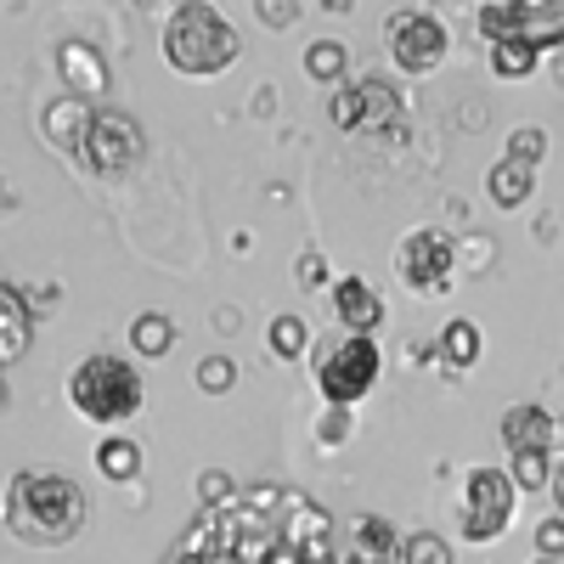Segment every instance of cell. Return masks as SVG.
<instances>
[{"mask_svg":"<svg viewBox=\"0 0 564 564\" xmlns=\"http://www.w3.org/2000/svg\"><path fill=\"white\" fill-rule=\"evenodd\" d=\"M90 520V497L68 475H45V468H23L7 486V531L23 547H68Z\"/></svg>","mask_w":564,"mask_h":564,"instance_id":"obj_1","label":"cell"},{"mask_svg":"<svg viewBox=\"0 0 564 564\" xmlns=\"http://www.w3.org/2000/svg\"><path fill=\"white\" fill-rule=\"evenodd\" d=\"M238 57H243V34L231 29L226 12L204 7V0L170 12V23H164V63H170L175 74H186V79H215V74H226Z\"/></svg>","mask_w":564,"mask_h":564,"instance_id":"obj_2","label":"cell"},{"mask_svg":"<svg viewBox=\"0 0 564 564\" xmlns=\"http://www.w3.org/2000/svg\"><path fill=\"white\" fill-rule=\"evenodd\" d=\"M68 401L79 417L102 423V430H119V423H130L141 412L148 384H141L135 361H124V356H85L68 372Z\"/></svg>","mask_w":564,"mask_h":564,"instance_id":"obj_3","label":"cell"},{"mask_svg":"<svg viewBox=\"0 0 564 564\" xmlns=\"http://www.w3.org/2000/svg\"><path fill=\"white\" fill-rule=\"evenodd\" d=\"M513 508H520V491H513L508 468L480 463L475 475L463 480V502H457V536L463 542H497L513 525Z\"/></svg>","mask_w":564,"mask_h":564,"instance_id":"obj_4","label":"cell"},{"mask_svg":"<svg viewBox=\"0 0 564 564\" xmlns=\"http://www.w3.org/2000/svg\"><path fill=\"white\" fill-rule=\"evenodd\" d=\"M379 372H384V356H379V345H372V334H345L334 350H327V361L316 367V390H322L327 406L350 412L361 395H372Z\"/></svg>","mask_w":564,"mask_h":564,"instance_id":"obj_5","label":"cell"},{"mask_svg":"<svg viewBox=\"0 0 564 564\" xmlns=\"http://www.w3.org/2000/svg\"><path fill=\"white\" fill-rule=\"evenodd\" d=\"M141 153H148V141H141V124L119 108H97V119H90L85 130V148H79V170L102 175V181H119L141 164Z\"/></svg>","mask_w":564,"mask_h":564,"instance_id":"obj_6","label":"cell"},{"mask_svg":"<svg viewBox=\"0 0 564 564\" xmlns=\"http://www.w3.org/2000/svg\"><path fill=\"white\" fill-rule=\"evenodd\" d=\"M457 271V243L446 238L441 226H417L412 238L395 249V276L417 294H446Z\"/></svg>","mask_w":564,"mask_h":564,"instance_id":"obj_7","label":"cell"},{"mask_svg":"<svg viewBox=\"0 0 564 564\" xmlns=\"http://www.w3.org/2000/svg\"><path fill=\"white\" fill-rule=\"evenodd\" d=\"M480 34L497 40H525L536 52L564 45V7L558 0H520V7H480Z\"/></svg>","mask_w":564,"mask_h":564,"instance_id":"obj_8","label":"cell"},{"mask_svg":"<svg viewBox=\"0 0 564 564\" xmlns=\"http://www.w3.org/2000/svg\"><path fill=\"white\" fill-rule=\"evenodd\" d=\"M446 52H452V34L435 12L412 7V12L390 18V57H395L401 74H435L446 63Z\"/></svg>","mask_w":564,"mask_h":564,"instance_id":"obj_9","label":"cell"},{"mask_svg":"<svg viewBox=\"0 0 564 564\" xmlns=\"http://www.w3.org/2000/svg\"><path fill=\"white\" fill-rule=\"evenodd\" d=\"M327 536H334L327 508L294 497V502H289V525L276 531L265 564H334V547H327Z\"/></svg>","mask_w":564,"mask_h":564,"instance_id":"obj_10","label":"cell"},{"mask_svg":"<svg viewBox=\"0 0 564 564\" xmlns=\"http://www.w3.org/2000/svg\"><path fill=\"white\" fill-rule=\"evenodd\" d=\"M334 124L361 135V130H395L401 124V97L390 79H345L334 90Z\"/></svg>","mask_w":564,"mask_h":564,"instance_id":"obj_11","label":"cell"},{"mask_svg":"<svg viewBox=\"0 0 564 564\" xmlns=\"http://www.w3.org/2000/svg\"><path fill=\"white\" fill-rule=\"evenodd\" d=\"M57 79H63L68 97L97 102L102 90H108V63H102L97 45H85V40H63V45H57Z\"/></svg>","mask_w":564,"mask_h":564,"instance_id":"obj_12","label":"cell"},{"mask_svg":"<svg viewBox=\"0 0 564 564\" xmlns=\"http://www.w3.org/2000/svg\"><path fill=\"white\" fill-rule=\"evenodd\" d=\"M90 119H97V108H90V102H79V97H68V90H63L57 102H45V113H40V130H45V141H52L57 153L79 159Z\"/></svg>","mask_w":564,"mask_h":564,"instance_id":"obj_13","label":"cell"},{"mask_svg":"<svg viewBox=\"0 0 564 564\" xmlns=\"http://www.w3.org/2000/svg\"><path fill=\"white\" fill-rule=\"evenodd\" d=\"M29 345H34V311L23 305L18 289H0V379L29 356Z\"/></svg>","mask_w":564,"mask_h":564,"instance_id":"obj_14","label":"cell"},{"mask_svg":"<svg viewBox=\"0 0 564 564\" xmlns=\"http://www.w3.org/2000/svg\"><path fill=\"white\" fill-rule=\"evenodd\" d=\"M345 564H401V536H395V525L379 520V513H361V520L350 525Z\"/></svg>","mask_w":564,"mask_h":564,"instance_id":"obj_15","label":"cell"},{"mask_svg":"<svg viewBox=\"0 0 564 564\" xmlns=\"http://www.w3.org/2000/svg\"><path fill=\"white\" fill-rule=\"evenodd\" d=\"M334 316L350 327V334H372V327L384 322V300H379L372 282L345 276V282H334Z\"/></svg>","mask_w":564,"mask_h":564,"instance_id":"obj_16","label":"cell"},{"mask_svg":"<svg viewBox=\"0 0 564 564\" xmlns=\"http://www.w3.org/2000/svg\"><path fill=\"white\" fill-rule=\"evenodd\" d=\"M553 430H558V423L547 417V406L520 401V406L502 412V446L508 452H547L553 446Z\"/></svg>","mask_w":564,"mask_h":564,"instance_id":"obj_17","label":"cell"},{"mask_svg":"<svg viewBox=\"0 0 564 564\" xmlns=\"http://www.w3.org/2000/svg\"><path fill=\"white\" fill-rule=\"evenodd\" d=\"M130 345H135L141 361L170 356V350H175V316H164V311H141V316L130 322Z\"/></svg>","mask_w":564,"mask_h":564,"instance_id":"obj_18","label":"cell"},{"mask_svg":"<svg viewBox=\"0 0 564 564\" xmlns=\"http://www.w3.org/2000/svg\"><path fill=\"white\" fill-rule=\"evenodd\" d=\"M536 170H525V164H513V159H502V164H491V175H486V193H491V204L497 209H520L525 198H531V181Z\"/></svg>","mask_w":564,"mask_h":564,"instance_id":"obj_19","label":"cell"},{"mask_svg":"<svg viewBox=\"0 0 564 564\" xmlns=\"http://www.w3.org/2000/svg\"><path fill=\"white\" fill-rule=\"evenodd\" d=\"M97 468H102V480L130 486V480H141V446H135L130 435H108V441L97 446Z\"/></svg>","mask_w":564,"mask_h":564,"instance_id":"obj_20","label":"cell"},{"mask_svg":"<svg viewBox=\"0 0 564 564\" xmlns=\"http://www.w3.org/2000/svg\"><path fill=\"white\" fill-rule=\"evenodd\" d=\"M345 68H350L345 40H316V45H305V74H311V79H322V85H345Z\"/></svg>","mask_w":564,"mask_h":564,"instance_id":"obj_21","label":"cell"},{"mask_svg":"<svg viewBox=\"0 0 564 564\" xmlns=\"http://www.w3.org/2000/svg\"><path fill=\"white\" fill-rule=\"evenodd\" d=\"M441 356H446L452 367H475V361H480V327L463 322V316H452L446 334H441Z\"/></svg>","mask_w":564,"mask_h":564,"instance_id":"obj_22","label":"cell"},{"mask_svg":"<svg viewBox=\"0 0 564 564\" xmlns=\"http://www.w3.org/2000/svg\"><path fill=\"white\" fill-rule=\"evenodd\" d=\"M265 345H271L282 361L305 356V345H311V327H305V316H271V327H265Z\"/></svg>","mask_w":564,"mask_h":564,"instance_id":"obj_23","label":"cell"},{"mask_svg":"<svg viewBox=\"0 0 564 564\" xmlns=\"http://www.w3.org/2000/svg\"><path fill=\"white\" fill-rule=\"evenodd\" d=\"M536 63H542V52H536V45H525V40H497L491 45V68L502 79H525Z\"/></svg>","mask_w":564,"mask_h":564,"instance_id":"obj_24","label":"cell"},{"mask_svg":"<svg viewBox=\"0 0 564 564\" xmlns=\"http://www.w3.org/2000/svg\"><path fill=\"white\" fill-rule=\"evenodd\" d=\"M508 480H513V491H542L553 480V457L547 452H513Z\"/></svg>","mask_w":564,"mask_h":564,"instance_id":"obj_25","label":"cell"},{"mask_svg":"<svg viewBox=\"0 0 564 564\" xmlns=\"http://www.w3.org/2000/svg\"><path fill=\"white\" fill-rule=\"evenodd\" d=\"M401 564H452V542L435 531H417L401 542Z\"/></svg>","mask_w":564,"mask_h":564,"instance_id":"obj_26","label":"cell"},{"mask_svg":"<svg viewBox=\"0 0 564 564\" xmlns=\"http://www.w3.org/2000/svg\"><path fill=\"white\" fill-rule=\"evenodd\" d=\"M508 159H513V164H525V170H536V164L547 159V130L520 124V130L508 135Z\"/></svg>","mask_w":564,"mask_h":564,"instance_id":"obj_27","label":"cell"},{"mask_svg":"<svg viewBox=\"0 0 564 564\" xmlns=\"http://www.w3.org/2000/svg\"><path fill=\"white\" fill-rule=\"evenodd\" d=\"M231 384H238V361L231 356H204L198 361V390L204 395H226Z\"/></svg>","mask_w":564,"mask_h":564,"instance_id":"obj_28","label":"cell"},{"mask_svg":"<svg viewBox=\"0 0 564 564\" xmlns=\"http://www.w3.org/2000/svg\"><path fill=\"white\" fill-rule=\"evenodd\" d=\"M198 497H204V508H209V513H220V508L238 502V480L220 475V468H204V475H198Z\"/></svg>","mask_w":564,"mask_h":564,"instance_id":"obj_29","label":"cell"},{"mask_svg":"<svg viewBox=\"0 0 564 564\" xmlns=\"http://www.w3.org/2000/svg\"><path fill=\"white\" fill-rule=\"evenodd\" d=\"M536 558H553V564H564V520H558V513L536 525Z\"/></svg>","mask_w":564,"mask_h":564,"instance_id":"obj_30","label":"cell"},{"mask_svg":"<svg viewBox=\"0 0 564 564\" xmlns=\"http://www.w3.org/2000/svg\"><path fill=\"white\" fill-rule=\"evenodd\" d=\"M254 18L265 29H294L300 23V7H289V0H254Z\"/></svg>","mask_w":564,"mask_h":564,"instance_id":"obj_31","label":"cell"},{"mask_svg":"<svg viewBox=\"0 0 564 564\" xmlns=\"http://www.w3.org/2000/svg\"><path fill=\"white\" fill-rule=\"evenodd\" d=\"M294 282H300L305 294H311V289H322V282H327V260H322L316 249H305V254H300V271H294Z\"/></svg>","mask_w":564,"mask_h":564,"instance_id":"obj_32","label":"cell"},{"mask_svg":"<svg viewBox=\"0 0 564 564\" xmlns=\"http://www.w3.org/2000/svg\"><path fill=\"white\" fill-rule=\"evenodd\" d=\"M345 435H350V412H339V406H334V412L322 417V430H316V441H322V446H339Z\"/></svg>","mask_w":564,"mask_h":564,"instance_id":"obj_33","label":"cell"},{"mask_svg":"<svg viewBox=\"0 0 564 564\" xmlns=\"http://www.w3.org/2000/svg\"><path fill=\"white\" fill-rule=\"evenodd\" d=\"M547 491H553V508H558V520H564V468H553V480H547Z\"/></svg>","mask_w":564,"mask_h":564,"instance_id":"obj_34","label":"cell"},{"mask_svg":"<svg viewBox=\"0 0 564 564\" xmlns=\"http://www.w3.org/2000/svg\"><path fill=\"white\" fill-rule=\"evenodd\" d=\"M215 327H220V334H231V327H238V311H231V305H226V311H215Z\"/></svg>","mask_w":564,"mask_h":564,"instance_id":"obj_35","label":"cell"},{"mask_svg":"<svg viewBox=\"0 0 564 564\" xmlns=\"http://www.w3.org/2000/svg\"><path fill=\"white\" fill-rule=\"evenodd\" d=\"M12 406V390H7V379H0V412H7Z\"/></svg>","mask_w":564,"mask_h":564,"instance_id":"obj_36","label":"cell"},{"mask_svg":"<svg viewBox=\"0 0 564 564\" xmlns=\"http://www.w3.org/2000/svg\"><path fill=\"white\" fill-rule=\"evenodd\" d=\"M181 564H215V558H181Z\"/></svg>","mask_w":564,"mask_h":564,"instance_id":"obj_37","label":"cell"},{"mask_svg":"<svg viewBox=\"0 0 564 564\" xmlns=\"http://www.w3.org/2000/svg\"><path fill=\"white\" fill-rule=\"evenodd\" d=\"M531 564H553V558H531Z\"/></svg>","mask_w":564,"mask_h":564,"instance_id":"obj_38","label":"cell"}]
</instances>
